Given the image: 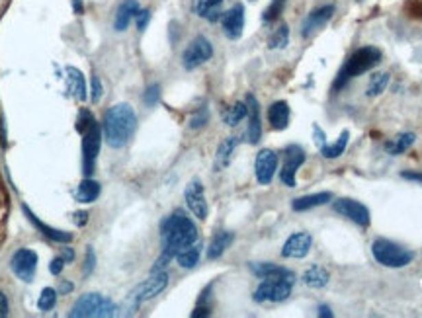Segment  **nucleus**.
Here are the masks:
<instances>
[{"label": "nucleus", "mask_w": 422, "mask_h": 318, "mask_svg": "<svg viewBox=\"0 0 422 318\" xmlns=\"http://www.w3.org/2000/svg\"><path fill=\"white\" fill-rule=\"evenodd\" d=\"M94 267H96V254H94V250L89 246L86 258H84V266H82V273H84V276H90V273L94 271Z\"/></svg>", "instance_id": "nucleus-40"}, {"label": "nucleus", "mask_w": 422, "mask_h": 318, "mask_svg": "<svg viewBox=\"0 0 422 318\" xmlns=\"http://www.w3.org/2000/svg\"><path fill=\"white\" fill-rule=\"evenodd\" d=\"M139 2L137 0H126L121 2V6L117 8V14H115L114 27L115 32H126L131 20H135V16L139 12Z\"/></svg>", "instance_id": "nucleus-20"}, {"label": "nucleus", "mask_w": 422, "mask_h": 318, "mask_svg": "<svg viewBox=\"0 0 422 318\" xmlns=\"http://www.w3.org/2000/svg\"><path fill=\"white\" fill-rule=\"evenodd\" d=\"M301 281L307 285V287H311V289H323V287H327L329 285V281H331V273L325 269V267L320 266H311L301 276Z\"/></svg>", "instance_id": "nucleus-29"}, {"label": "nucleus", "mask_w": 422, "mask_h": 318, "mask_svg": "<svg viewBox=\"0 0 422 318\" xmlns=\"http://www.w3.org/2000/svg\"><path fill=\"white\" fill-rule=\"evenodd\" d=\"M294 283L292 280H264L256 287L253 299L256 303H281L292 295Z\"/></svg>", "instance_id": "nucleus-8"}, {"label": "nucleus", "mask_w": 422, "mask_h": 318, "mask_svg": "<svg viewBox=\"0 0 422 318\" xmlns=\"http://www.w3.org/2000/svg\"><path fill=\"white\" fill-rule=\"evenodd\" d=\"M115 305L112 299L104 297L100 293H86L78 299L69 317L75 318H106L114 317Z\"/></svg>", "instance_id": "nucleus-6"}, {"label": "nucleus", "mask_w": 422, "mask_h": 318, "mask_svg": "<svg viewBox=\"0 0 422 318\" xmlns=\"http://www.w3.org/2000/svg\"><path fill=\"white\" fill-rule=\"evenodd\" d=\"M246 108H248V129H246V137L248 143L256 145L262 137V123H260V106L253 94L246 96Z\"/></svg>", "instance_id": "nucleus-18"}, {"label": "nucleus", "mask_w": 422, "mask_h": 318, "mask_svg": "<svg viewBox=\"0 0 422 318\" xmlns=\"http://www.w3.org/2000/svg\"><path fill=\"white\" fill-rule=\"evenodd\" d=\"M348 140H350V131L344 129V131L340 133V137H338L336 143H333V145H325V147L320 149V154H323L325 158H338V156L346 151Z\"/></svg>", "instance_id": "nucleus-32"}, {"label": "nucleus", "mask_w": 422, "mask_h": 318, "mask_svg": "<svg viewBox=\"0 0 422 318\" xmlns=\"http://www.w3.org/2000/svg\"><path fill=\"white\" fill-rule=\"evenodd\" d=\"M389 77H391L389 73H379V75L371 77L370 84H368V90H366L368 98H375V96H379V94L387 88V84H389Z\"/></svg>", "instance_id": "nucleus-34"}, {"label": "nucleus", "mask_w": 422, "mask_h": 318, "mask_svg": "<svg viewBox=\"0 0 422 318\" xmlns=\"http://www.w3.org/2000/svg\"><path fill=\"white\" fill-rule=\"evenodd\" d=\"M100 191H102L100 184L96 180L90 178V176H86L78 184L77 191H75V199L78 204H92L100 197Z\"/></svg>", "instance_id": "nucleus-24"}, {"label": "nucleus", "mask_w": 422, "mask_h": 318, "mask_svg": "<svg viewBox=\"0 0 422 318\" xmlns=\"http://www.w3.org/2000/svg\"><path fill=\"white\" fill-rule=\"evenodd\" d=\"M168 285V273L167 271H151V278L145 280L143 283H139L131 295H129V301L133 306H139L141 303H147L154 299L156 295L167 289Z\"/></svg>", "instance_id": "nucleus-7"}, {"label": "nucleus", "mask_w": 422, "mask_h": 318, "mask_svg": "<svg viewBox=\"0 0 422 318\" xmlns=\"http://www.w3.org/2000/svg\"><path fill=\"white\" fill-rule=\"evenodd\" d=\"M184 199H186V205L188 209L192 211L194 217H198L200 221H205L207 219V201H205V191L204 184L200 180H192L186 190H184Z\"/></svg>", "instance_id": "nucleus-13"}, {"label": "nucleus", "mask_w": 422, "mask_h": 318, "mask_svg": "<svg viewBox=\"0 0 422 318\" xmlns=\"http://www.w3.org/2000/svg\"><path fill=\"white\" fill-rule=\"evenodd\" d=\"M213 57V45L211 41L204 36H198L192 39V43L186 47V51L182 53V64L186 71H194L198 66H202Z\"/></svg>", "instance_id": "nucleus-9"}, {"label": "nucleus", "mask_w": 422, "mask_h": 318, "mask_svg": "<svg viewBox=\"0 0 422 318\" xmlns=\"http://www.w3.org/2000/svg\"><path fill=\"white\" fill-rule=\"evenodd\" d=\"M137 131V114L129 103H115L104 115L102 135L112 149H121Z\"/></svg>", "instance_id": "nucleus-1"}, {"label": "nucleus", "mask_w": 422, "mask_h": 318, "mask_svg": "<svg viewBox=\"0 0 422 318\" xmlns=\"http://www.w3.org/2000/svg\"><path fill=\"white\" fill-rule=\"evenodd\" d=\"M371 254L375 258L377 264L385 267H407L414 260V252L397 244V242L387 241V238H375L371 244Z\"/></svg>", "instance_id": "nucleus-5"}, {"label": "nucleus", "mask_w": 422, "mask_h": 318, "mask_svg": "<svg viewBox=\"0 0 422 318\" xmlns=\"http://www.w3.org/2000/svg\"><path fill=\"white\" fill-rule=\"evenodd\" d=\"M288 43H290V27L283 24L270 36L268 47L270 49H283V47H288Z\"/></svg>", "instance_id": "nucleus-35"}, {"label": "nucleus", "mask_w": 422, "mask_h": 318, "mask_svg": "<svg viewBox=\"0 0 422 318\" xmlns=\"http://www.w3.org/2000/svg\"><path fill=\"white\" fill-rule=\"evenodd\" d=\"M67 84H69V92L77 100H86V80L75 66H67Z\"/></svg>", "instance_id": "nucleus-28"}, {"label": "nucleus", "mask_w": 422, "mask_h": 318, "mask_svg": "<svg viewBox=\"0 0 422 318\" xmlns=\"http://www.w3.org/2000/svg\"><path fill=\"white\" fill-rule=\"evenodd\" d=\"M73 8H75V12L77 14L82 12V4H80V0H73Z\"/></svg>", "instance_id": "nucleus-50"}, {"label": "nucleus", "mask_w": 422, "mask_h": 318, "mask_svg": "<svg viewBox=\"0 0 422 318\" xmlns=\"http://www.w3.org/2000/svg\"><path fill=\"white\" fill-rule=\"evenodd\" d=\"M305 162V151L299 145H290L283 151V166H281L280 180L283 186L295 188V174Z\"/></svg>", "instance_id": "nucleus-11"}, {"label": "nucleus", "mask_w": 422, "mask_h": 318, "mask_svg": "<svg viewBox=\"0 0 422 318\" xmlns=\"http://www.w3.org/2000/svg\"><path fill=\"white\" fill-rule=\"evenodd\" d=\"M333 201V193L331 191H319V193H311V195H303L297 197L292 201V209L294 211H309L313 207H320Z\"/></svg>", "instance_id": "nucleus-21"}, {"label": "nucleus", "mask_w": 422, "mask_h": 318, "mask_svg": "<svg viewBox=\"0 0 422 318\" xmlns=\"http://www.w3.org/2000/svg\"><path fill=\"white\" fill-rule=\"evenodd\" d=\"M250 271L260 280H292L295 281V273L288 267L276 266L272 262H253Z\"/></svg>", "instance_id": "nucleus-17"}, {"label": "nucleus", "mask_w": 422, "mask_h": 318, "mask_svg": "<svg viewBox=\"0 0 422 318\" xmlns=\"http://www.w3.org/2000/svg\"><path fill=\"white\" fill-rule=\"evenodd\" d=\"M77 131L82 135V172L84 176H92L96 158L100 153V143H102V129L96 123L94 115L89 110H82L78 114Z\"/></svg>", "instance_id": "nucleus-3"}, {"label": "nucleus", "mask_w": 422, "mask_h": 318, "mask_svg": "<svg viewBox=\"0 0 422 318\" xmlns=\"http://www.w3.org/2000/svg\"><path fill=\"white\" fill-rule=\"evenodd\" d=\"M313 135H315V140L319 145V149H323L327 145V139H325V131L319 127V125H313Z\"/></svg>", "instance_id": "nucleus-45"}, {"label": "nucleus", "mask_w": 422, "mask_h": 318, "mask_svg": "<svg viewBox=\"0 0 422 318\" xmlns=\"http://www.w3.org/2000/svg\"><path fill=\"white\" fill-rule=\"evenodd\" d=\"M334 14V6L333 4H327V6H320V8H317V10H313V12L309 14L307 20L303 22V38H309L311 34H315L319 27H323L331 18H333Z\"/></svg>", "instance_id": "nucleus-19"}, {"label": "nucleus", "mask_w": 422, "mask_h": 318, "mask_svg": "<svg viewBox=\"0 0 422 318\" xmlns=\"http://www.w3.org/2000/svg\"><path fill=\"white\" fill-rule=\"evenodd\" d=\"M200 256H202V244L194 242L190 246H186L184 250H180L178 254L174 256L180 267L184 269H194V267L200 264Z\"/></svg>", "instance_id": "nucleus-31"}, {"label": "nucleus", "mask_w": 422, "mask_h": 318, "mask_svg": "<svg viewBox=\"0 0 422 318\" xmlns=\"http://www.w3.org/2000/svg\"><path fill=\"white\" fill-rule=\"evenodd\" d=\"M221 27L223 34L229 39H239L244 29V8L243 4H235L229 12L221 16Z\"/></svg>", "instance_id": "nucleus-16"}, {"label": "nucleus", "mask_w": 422, "mask_h": 318, "mask_svg": "<svg viewBox=\"0 0 422 318\" xmlns=\"http://www.w3.org/2000/svg\"><path fill=\"white\" fill-rule=\"evenodd\" d=\"M237 145H239V137H227V139L219 145L218 154H215V164H213L215 172H221V170H225V168L231 164L233 153H235Z\"/></svg>", "instance_id": "nucleus-26"}, {"label": "nucleus", "mask_w": 422, "mask_h": 318, "mask_svg": "<svg viewBox=\"0 0 422 318\" xmlns=\"http://www.w3.org/2000/svg\"><path fill=\"white\" fill-rule=\"evenodd\" d=\"M414 140H417L414 133H399L397 137L385 143V151L391 156H399V154L407 153L410 147L414 145Z\"/></svg>", "instance_id": "nucleus-30"}, {"label": "nucleus", "mask_w": 422, "mask_h": 318, "mask_svg": "<svg viewBox=\"0 0 422 318\" xmlns=\"http://www.w3.org/2000/svg\"><path fill=\"white\" fill-rule=\"evenodd\" d=\"M248 115V108H246V102H237L231 106L229 110L223 114V119L229 127H235L243 121L244 117Z\"/></svg>", "instance_id": "nucleus-33"}, {"label": "nucleus", "mask_w": 422, "mask_h": 318, "mask_svg": "<svg viewBox=\"0 0 422 318\" xmlns=\"http://www.w3.org/2000/svg\"><path fill=\"white\" fill-rule=\"evenodd\" d=\"M10 267H12L14 276L18 280L34 281V276H36V269H38V254L30 248H20L16 254L12 256L10 260Z\"/></svg>", "instance_id": "nucleus-12"}, {"label": "nucleus", "mask_w": 422, "mask_h": 318, "mask_svg": "<svg viewBox=\"0 0 422 318\" xmlns=\"http://www.w3.org/2000/svg\"><path fill=\"white\" fill-rule=\"evenodd\" d=\"M382 61V51L377 47H362L358 51L354 53L348 61L344 63V66L340 69V73L336 75V80H334V90L344 88L346 84L356 78L362 73H368L373 66H377V63Z\"/></svg>", "instance_id": "nucleus-4"}, {"label": "nucleus", "mask_w": 422, "mask_h": 318, "mask_svg": "<svg viewBox=\"0 0 422 318\" xmlns=\"http://www.w3.org/2000/svg\"><path fill=\"white\" fill-rule=\"evenodd\" d=\"M143 100H145V103H147L149 108H153L154 103H159V100H161V86H159V84H151V86L147 88V92L143 94Z\"/></svg>", "instance_id": "nucleus-39"}, {"label": "nucleus", "mask_w": 422, "mask_h": 318, "mask_svg": "<svg viewBox=\"0 0 422 318\" xmlns=\"http://www.w3.org/2000/svg\"><path fill=\"white\" fill-rule=\"evenodd\" d=\"M196 14L200 18H204L207 22H218L221 20V8H223V0H196Z\"/></svg>", "instance_id": "nucleus-27"}, {"label": "nucleus", "mask_w": 422, "mask_h": 318, "mask_svg": "<svg viewBox=\"0 0 422 318\" xmlns=\"http://www.w3.org/2000/svg\"><path fill=\"white\" fill-rule=\"evenodd\" d=\"M207 119H209V112H207L205 106H202V108L190 117V129H202L205 123H207Z\"/></svg>", "instance_id": "nucleus-37"}, {"label": "nucleus", "mask_w": 422, "mask_h": 318, "mask_svg": "<svg viewBox=\"0 0 422 318\" xmlns=\"http://www.w3.org/2000/svg\"><path fill=\"white\" fill-rule=\"evenodd\" d=\"M75 289V285L73 283H69V281H63V285L59 287V295H67V293H71Z\"/></svg>", "instance_id": "nucleus-49"}, {"label": "nucleus", "mask_w": 422, "mask_h": 318, "mask_svg": "<svg viewBox=\"0 0 422 318\" xmlns=\"http://www.w3.org/2000/svg\"><path fill=\"white\" fill-rule=\"evenodd\" d=\"M290 103L288 102H274L268 108V121L272 129L276 131H283L290 125Z\"/></svg>", "instance_id": "nucleus-22"}, {"label": "nucleus", "mask_w": 422, "mask_h": 318, "mask_svg": "<svg viewBox=\"0 0 422 318\" xmlns=\"http://www.w3.org/2000/svg\"><path fill=\"white\" fill-rule=\"evenodd\" d=\"M24 213H26L27 219H30V221H32V223H34V225H36V227H38V229L41 230V232H43V234H45L47 238H51L53 242H61V244H69V242L73 241V234H71V232H65V230L51 229L49 225L41 223L38 217L34 215V213H32V211L27 209L26 205H24Z\"/></svg>", "instance_id": "nucleus-25"}, {"label": "nucleus", "mask_w": 422, "mask_h": 318, "mask_svg": "<svg viewBox=\"0 0 422 318\" xmlns=\"http://www.w3.org/2000/svg\"><path fill=\"white\" fill-rule=\"evenodd\" d=\"M161 241H163V252L174 258L180 250L198 242V227L182 209H176L172 215H168L163 221Z\"/></svg>", "instance_id": "nucleus-2"}, {"label": "nucleus", "mask_w": 422, "mask_h": 318, "mask_svg": "<svg viewBox=\"0 0 422 318\" xmlns=\"http://www.w3.org/2000/svg\"><path fill=\"white\" fill-rule=\"evenodd\" d=\"M333 209L334 213H338V215L350 219L352 223L360 225L362 229H368V227H370L371 223L370 209H368L364 204L356 201V199H350V197L336 199V201H333Z\"/></svg>", "instance_id": "nucleus-10"}, {"label": "nucleus", "mask_w": 422, "mask_h": 318, "mask_svg": "<svg viewBox=\"0 0 422 318\" xmlns=\"http://www.w3.org/2000/svg\"><path fill=\"white\" fill-rule=\"evenodd\" d=\"M311 246H313V236L305 232V230H299L294 232L288 241L283 242V248H281V256L283 258H294V260H301L311 252Z\"/></svg>", "instance_id": "nucleus-15"}, {"label": "nucleus", "mask_w": 422, "mask_h": 318, "mask_svg": "<svg viewBox=\"0 0 422 318\" xmlns=\"http://www.w3.org/2000/svg\"><path fill=\"white\" fill-rule=\"evenodd\" d=\"M102 98V84H100V78H92V102L96 103Z\"/></svg>", "instance_id": "nucleus-42"}, {"label": "nucleus", "mask_w": 422, "mask_h": 318, "mask_svg": "<svg viewBox=\"0 0 422 318\" xmlns=\"http://www.w3.org/2000/svg\"><path fill=\"white\" fill-rule=\"evenodd\" d=\"M278 170V154L270 149H262L260 153L256 154L255 160V174L258 184L268 186L270 182L274 180V174Z\"/></svg>", "instance_id": "nucleus-14"}, {"label": "nucleus", "mask_w": 422, "mask_h": 318, "mask_svg": "<svg viewBox=\"0 0 422 318\" xmlns=\"http://www.w3.org/2000/svg\"><path fill=\"white\" fill-rule=\"evenodd\" d=\"M149 20H151V12H149V10H139V12H137V16H135L137 29H139V32H143V29L147 27V24H149Z\"/></svg>", "instance_id": "nucleus-41"}, {"label": "nucleus", "mask_w": 422, "mask_h": 318, "mask_svg": "<svg viewBox=\"0 0 422 318\" xmlns=\"http://www.w3.org/2000/svg\"><path fill=\"white\" fill-rule=\"evenodd\" d=\"M55 303H57V291L53 287H45L41 291V295H39L38 308L41 313H47V310H51L53 306H55Z\"/></svg>", "instance_id": "nucleus-36"}, {"label": "nucleus", "mask_w": 422, "mask_h": 318, "mask_svg": "<svg viewBox=\"0 0 422 318\" xmlns=\"http://www.w3.org/2000/svg\"><path fill=\"white\" fill-rule=\"evenodd\" d=\"M86 221H89V213H86V211H78V213H75V223H77L78 227H84Z\"/></svg>", "instance_id": "nucleus-46"}, {"label": "nucleus", "mask_w": 422, "mask_h": 318, "mask_svg": "<svg viewBox=\"0 0 422 318\" xmlns=\"http://www.w3.org/2000/svg\"><path fill=\"white\" fill-rule=\"evenodd\" d=\"M319 317L320 318H333V310L329 305H319Z\"/></svg>", "instance_id": "nucleus-47"}, {"label": "nucleus", "mask_w": 422, "mask_h": 318, "mask_svg": "<svg viewBox=\"0 0 422 318\" xmlns=\"http://www.w3.org/2000/svg\"><path fill=\"white\" fill-rule=\"evenodd\" d=\"M65 264H67V262H65L63 258L59 256V258H55V260L51 262V266H49V271H51L53 276H61V271H63Z\"/></svg>", "instance_id": "nucleus-43"}, {"label": "nucleus", "mask_w": 422, "mask_h": 318, "mask_svg": "<svg viewBox=\"0 0 422 318\" xmlns=\"http://www.w3.org/2000/svg\"><path fill=\"white\" fill-rule=\"evenodd\" d=\"M8 313H10V303H8V297L0 291V318L8 317Z\"/></svg>", "instance_id": "nucleus-44"}, {"label": "nucleus", "mask_w": 422, "mask_h": 318, "mask_svg": "<svg viewBox=\"0 0 422 318\" xmlns=\"http://www.w3.org/2000/svg\"><path fill=\"white\" fill-rule=\"evenodd\" d=\"M283 2L285 0H272V4H270L268 8H266V12H264V20L266 22H272V20H276L278 16L281 14V10H283Z\"/></svg>", "instance_id": "nucleus-38"}, {"label": "nucleus", "mask_w": 422, "mask_h": 318, "mask_svg": "<svg viewBox=\"0 0 422 318\" xmlns=\"http://www.w3.org/2000/svg\"><path fill=\"white\" fill-rule=\"evenodd\" d=\"M233 241H235V232H231V230H221V232H218V234L211 238V242H209L207 258H209V260L221 258V256L227 252V248L233 244Z\"/></svg>", "instance_id": "nucleus-23"}, {"label": "nucleus", "mask_w": 422, "mask_h": 318, "mask_svg": "<svg viewBox=\"0 0 422 318\" xmlns=\"http://www.w3.org/2000/svg\"><path fill=\"white\" fill-rule=\"evenodd\" d=\"M61 258H63L67 264H69V262H73V260H75V250H73V248H65Z\"/></svg>", "instance_id": "nucleus-48"}]
</instances>
